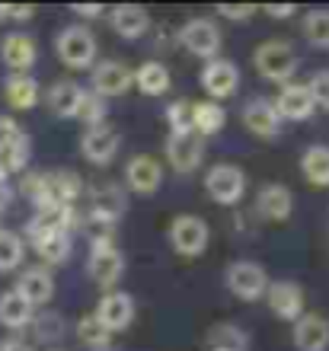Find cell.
<instances>
[{"instance_id": "6da1fadb", "label": "cell", "mask_w": 329, "mask_h": 351, "mask_svg": "<svg viewBox=\"0 0 329 351\" xmlns=\"http://www.w3.org/2000/svg\"><path fill=\"white\" fill-rule=\"evenodd\" d=\"M87 275L100 287L119 285L125 275V256L115 246L112 227H102L96 237H90V259H87Z\"/></svg>"}, {"instance_id": "7a4b0ae2", "label": "cell", "mask_w": 329, "mask_h": 351, "mask_svg": "<svg viewBox=\"0 0 329 351\" xmlns=\"http://www.w3.org/2000/svg\"><path fill=\"white\" fill-rule=\"evenodd\" d=\"M253 64H256L262 80L291 84L294 71H297V51H294V45L284 42V38H265L262 45L253 51Z\"/></svg>"}, {"instance_id": "3957f363", "label": "cell", "mask_w": 329, "mask_h": 351, "mask_svg": "<svg viewBox=\"0 0 329 351\" xmlns=\"http://www.w3.org/2000/svg\"><path fill=\"white\" fill-rule=\"evenodd\" d=\"M55 51L61 58V64L71 71H87L96 61V38L87 26H65L55 38Z\"/></svg>"}, {"instance_id": "277c9868", "label": "cell", "mask_w": 329, "mask_h": 351, "mask_svg": "<svg viewBox=\"0 0 329 351\" xmlns=\"http://www.w3.org/2000/svg\"><path fill=\"white\" fill-rule=\"evenodd\" d=\"M125 211H128V195H125V189H122L119 182H100L90 192L87 217H90L96 227H115Z\"/></svg>"}, {"instance_id": "5b68a950", "label": "cell", "mask_w": 329, "mask_h": 351, "mask_svg": "<svg viewBox=\"0 0 329 351\" xmlns=\"http://www.w3.org/2000/svg\"><path fill=\"white\" fill-rule=\"evenodd\" d=\"M208 240H211V230L198 214H179L170 223V246L179 256H185V259L201 256V252L208 250Z\"/></svg>"}, {"instance_id": "8992f818", "label": "cell", "mask_w": 329, "mask_h": 351, "mask_svg": "<svg viewBox=\"0 0 329 351\" xmlns=\"http://www.w3.org/2000/svg\"><path fill=\"white\" fill-rule=\"evenodd\" d=\"M205 192H208L211 202L218 204H237L247 192V176L243 169L234 167V163H214V167L205 173Z\"/></svg>"}, {"instance_id": "52a82bcc", "label": "cell", "mask_w": 329, "mask_h": 351, "mask_svg": "<svg viewBox=\"0 0 329 351\" xmlns=\"http://www.w3.org/2000/svg\"><path fill=\"white\" fill-rule=\"evenodd\" d=\"M224 285H227V291L237 297V300H247V304H253V300H262V297H265L269 275H265L262 265L243 259V262H234V265L227 268Z\"/></svg>"}, {"instance_id": "ba28073f", "label": "cell", "mask_w": 329, "mask_h": 351, "mask_svg": "<svg viewBox=\"0 0 329 351\" xmlns=\"http://www.w3.org/2000/svg\"><path fill=\"white\" fill-rule=\"evenodd\" d=\"M179 45L195 58H218L220 51V29L214 19L208 16H198V19H189L183 29H179Z\"/></svg>"}, {"instance_id": "9c48e42d", "label": "cell", "mask_w": 329, "mask_h": 351, "mask_svg": "<svg viewBox=\"0 0 329 351\" xmlns=\"http://www.w3.org/2000/svg\"><path fill=\"white\" fill-rule=\"evenodd\" d=\"M265 300L272 306V313L284 323H297L304 316V287L291 278H282V281H269L265 287Z\"/></svg>"}, {"instance_id": "30bf717a", "label": "cell", "mask_w": 329, "mask_h": 351, "mask_svg": "<svg viewBox=\"0 0 329 351\" xmlns=\"http://www.w3.org/2000/svg\"><path fill=\"white\" fill-rule=\"evenodd\" d=\"M201 86H205V93H208L214 102L220 99H230L234 93H237L240 86V71L234 61H227V58H211V61H205V67H201Z\"/></svg>"}, {"instance_id": "8fae6325", "label": "cell", "mask_w": 329, "mask_h": 351, "mask_svg": "<svg viewBox=\"0 0 329 351\" xmlns=\"http://www.w3.org/2000/svg\"><path fill=\"white\" fill-rule=\"evenodd\" d=\"M93 316H96V323L109 335L125 332V329L135 323V300H131V294H125V291H109V294L96 304V313Z\"/></svg>"}, {"instance_id": "7c38bea8", "label": "cell", "mask_w": 329, "mask_h": 351, "mask_svg": "<svg viewBox=\"0 0 329 351\" xmlns=\"http://www.w3.org/2000/svg\"><path fill=\"white\" fill-rule=\"evenodd\" d=\"M166 160H170V167L179 176L195 173L201 167V160H205V138H198L195 131L170 134V141H166Z\"/></svg>"}, {"instance_id": "4fadbf2b", "label": "cell", "mask_w": 329, "mask_h": 351, "mask_svg": "<svg viewBox=\"0 0 329 351\" xmlns=\"http://www.w3.org/2000/svg\"><path fill=\"white\" fill-rule=\"evenodd\" d=\"M119 131L112 128L109 121H102V125H93L80 134V154L83 160H90L96 167H106L115 154H119Z\"/></svg>"}, {"instance_id": "5bb4252c", "label": "cell", "mask_w": 329, "mask_h": 351, "mask_svg": "<svg viewBox=\"0 0 329 351\" xmlns=\"http://www.w3.org/2000/svg\"><path fill=\"white\" fill-rule=\"evenodd\" d=\"M90 93L109 99V96H125L135 86V71L122 61H102L93 67V80H90Z\"/></svg>"}, {"instance_id": "9a60e30c", "label": "cell", "mask_w": 329, "mask_h": 351, "mask_svg": "<svg viewBox=\"0 0 329 351\" xmlns=\"http://www.w3.org/2000/svg\"><path fill=\"white\" fill-rule=\"evenodd\" d=\"M38 58V45L36 38L26 36V32H10L0 42V61L10 67V74H29L36 67Z\"/></svg>"}, {"instance_id": "2e32d148", "label": "cell", "mask_w": 329, "mask_h": 351, "mask_svg": "<svg viewBox=\"0 0 329 351\" xmlns=\"http://www.w3.org/2000/svg\"><path fill=\"white\" fill-rule=\"evenodd\" d=\"M125 185L137 195H154L163 185V163L150 154H137L125 167Z\"/></svg>"}, {"instance_id": "e0dca14e", "label": "cell", "mask_w": 329, "mask_h": 351, "mask_svg": "<svg viewBox=\"0 0 329 351\" xmlns=\"http://www.w3.org/2000/svg\"><path fill=\"white\" fill-rule=\"evenodd\" d=\"M272 106L282 121H307V119H313V112H317L307 84H282V90H278Z\"/></svg>"}, {"instance_id": "ac0fdd59", "label": "cell", "mask_w": 329, "mask_h": 351, "mask_svg": "<svg viewBox=\"0 0 329 351\" xmlns=\"http://www.w3.org/2000/svg\"><path fill=\"white\" fill-rule=\"evenodd\" d=\"M243 125L262 141H275L282 134V119H278L272 99H262V96H256V99H249L243 106Z\"/></svg>"}, {"instance_id": "d6986e66", "label": "cell", "mask_w": 329, "mask_h": 351, "mask_svg": "<svg viewBox=\"0 0 329 351\" xmlns=\"http://www.w3.org/2000/svg\"><path fill=\"white\" fill-rule=\"evenodd\" d=\"M256 211H259V217H262V221H272V223L288 221V217H291V211H294L291 189H288V185H282V182L262 185V189H259V195H256Z\"/></svg>"}, {"instance_id": "ffe728a7", "label": "cell", "mask_w": 329, "mask_h": 351, "mask_svg": "<svg viewBox=\"0 0 329 351\" xmlns=\"http://www.w3.org/2000/svg\"><path fill=\"white\" fill-rule=\"evenodd\" d=\"M13 291H16V294L23 297L32 310H36V306H45L48 300L55 297V278H52L48 268L32 265V268H26V271L19 275V281H16Z\"/></svg>"}, {"instance_id": "44dd1931", "label": "cell", "mask_w": 329, "mask_h": 351, "mask_svg": "<svg viewBox=\"0 0 329 351\" xmlns=\"http://www.w3.org/2000/svg\"><path fill=\"white\" fill-rule=\"evenodd\" d=\"M294 348L297 351H326L329 348V319L317 313H304L294 323Z\"/></svg>"}, {"instance_id": "7402d4cb", "label": "cell", "mask_w": 329, "mask_h": 351, "mask_svg": "<svg viewBox=\"0 0 329 351\" xmlns=\"http://www.w3.org/2000/svg\"><path fill=\"white\" fill-rule=\"evenodd\" d=\"M109 23H112V29H115L122 38H128V42L147 36V29H150L147 10L137 7V3H122V7H115L109 13Z\"/></svg>"}, {"instance_id": "603a6c76", "label": "cell", "mask_w": 329, "mask_h": 351, "mask_svg": "<svg viewBox=\"0 0 329 351\" xmlns=\"http://www.w3.org/2000/svg\"><path fill=\"white\" fill-rule=\"evenodd\" d=\"M29 246L38 252V259L48 262V265H65L67 259H71V233L65 230H55V233H42V237H32L29 240Z\"/></svg>"}, {"instance_id": "cb8c5ba5", "label": "cell", "mask_w": 329, "mask_h": 351, "mask_svg": "<svg viewBox=\"0 0 329 351\" xmlns=\"http://www.w3.org/2000/svg\"><path fill=\"white\" fill-rule=\"evenodd\" d=\"M3 99L10 109H32L38 102V80L32 74H10L3 80Z\"/></svg>"}, {"instance_id": "d4e9b609", "label": "cell", "mask_w": 329, "mask_h": 351, "mask_svg": "<svg viewBox=\"0 0 329 351\" xmlns=\"http://www.w3.org/2000/svg\"><path fill=\"white\" fill-rule=\"evenodd\" d=\"M80 99H83V86L73 84V80H58L48 90V109L55 112L58 119H73L77 109H80Z\"/></svg>"}, {"instance_id": "484cf974", "label": "cell", "mask_w": 329, "mask_h": 351, "mask_svg": "<svg viewBox=\"0 0 329 351\" xmlns=\"http://www.w3.org/2000/svg\"><path fill=\"white\" fill-rule=\"evenodd\" d=\"M224 125H227V112L220 109V102H214V99L192 102V131L198 134V138L218 134Z\"/></svg>"}, {"instance_id": "4316f807", "label": "cell", "mask_w": 329, "mask_h": 351, "mask_svg": "<svg viewBox=\"0 0 329 351\" xmlns=\"http://www.w3.org/2000/svg\"><path fill=\"white\" fill-rule=\"evenodd\" d=\"M32 316H36V310H32L16 291H3V294H0V326L19 332V329H29Z\"/></svg>"}, {"instance_id": "83f0119b", "label": "cell", "mask_w": 329, "mask_h": 351, "mask_svg": "<svg viewBox=\"0 0 329 351\" xmlns=\"http://www.w3.org/2000/svg\"><path fill=\"white\" fill-rule=\"evenodd\" d=\"M301 173L304 179L317 189H326L329 185V147L326 144H310L301 157Z\"/></svg>"}, {"instance_id": "f1b7e54d", "label": "cell", "mask_w": 329, "mask_h": 351, "mask_svg": "<svg viewBox=\"0 0 329 351\" xmlns=\"http://www.w3.org/2000/svg\"><path fill=\"white\" fill-rule=\"evenodd\" d=\"M170 71H166L163 61H144V64L135 71V86L144 96H163L170 90Z\"/></svg>"}, {"instance_id": "f546056e", "label": "cell", "mask_w": 329, "mask_h": 351, "mask_svg": "<svg viewBox=\"0 0 329 351\" xmlns=\"http://www.w3.org/2000/svg\"><path fill=\"white\" fill-rule=\"evenodd\" d=\"M211 351H247L249 348V335L240 329L237 323H218L211 326L205 335Z\"/></svg>"}, {"instance_id": "4dcf8cb0", "label": "cell", "mask_w": 329, "mask_h": 351, "mask_svg": "<svg viewBox=\"0 0 329 351\" xmlns=\"http://www.w3.org/2000/svg\"><path fill=\"white\" fill-rule=\"evenodd\" d=\"M48 182H52V192H55L58 204H77V198L83 195V179L73 169H52Z\"/></svg>"}, {"instance_id": "1f68e13d", "label": "cell", "mask_w": 329, "mask_h": 351, "mask_svg": "<svg viewBox=\"0 0 329 351\" xmlns=\"http://www.w3.org/2000/svg\"><path fill=\"white\" fill-rule=\"evenodd\" d=\"M29 329H32V335H36L42 345H55V342H61V339H65L67 323L61 319V313H52V310H45V313H36V316H32Z\"/></svg>"}, {"instance_id": "d6a6232c", "label": "cell", "mask_w": 329, "mask_h": 351, "mask_svg": "<svg viewBox=\"0 0 329 351\" xmlns=\"http://www.w3.org/2000/svg\"><path fill=\"white\" fill-rule=\"evenodd\" d=\"M77 339H80L83 348H90V351H109L112 348V335L96 323V316L93 313H87V316L77 319Z\"/></svg>"}, {"instance_id": "836d02e7", "label": "cell", "mask_w": 329, "mask_h": 351, "mask_svg": "<svg viewBox=\"0 0 329 351\" xmlns=\"http://www.w3.org/2000/svg\"><path fill=\"white\" fill-rule=\"evenodd\" d=\"M26 256V243L13 230H0V271H16Z\"/></svg>"}, {"instance_id": "e575fe53", "label": "cell", "mask_w": 329, "mask_h": 351, "mask_svg": "<svg viewBox=\"0 0 329 351\" xmlns=\"http://www.w3.org/2000/svg\"><path fill=\"white\" fill-rule=\"evenodd\" d=\"M73 119H80L87 128H93V125H102V121H109V102L102 99V96H96V93L83 90L80 109H77V115H73Z\"/></svg>"}, {"instance_id": "d590c367", "label": "cell", "mask_w": 329, "mask_h": 351, "mask_svg": "<svg viewBox=\"0 0 329 351\" xmlns=\"http://www.w3.org/2000/svg\"><path fill=\"white\" fill-rule=\"evenodd\" d=\"M304 36H307L310 45L329 51V10H310L304 16Z\"/></svg>"}, {"instance_id": "8d00e7d4", "label": "cell", "mask_w": 329, "mask_h": 351, "mask_svg": "<svg viewBox=\"0 0 329 351\" xmlns=\"http://www.w3.org/2000/svg\"><path fill=\"white\" fill-rule=\"evenodd\" d=\"M166 125L173 134H185L192 131V102L189 99H173L166 106Z\"/></svg>"}, {"instance_id": "74e56055", "label": "cell", "mask_w": 329, "mask_h": 351, "mask_svg": "<svg viewBox=\"0 0 329 351\" xmlns=\"http://www.w3.org/2000/svg\"><path fill=\"white\" fill-rule=\"evenodd\" d=\"M307 90H310L313 106L329 112V71H317V74L307 80Z\"/></svg>"}, {"instance_id": "f35d334b", "label": "cell", "mask_w": 329, "mask_h": 351, "mask_svg": "<svg viewBox=\"0 0 329 351\" xmlns=\"http://www.w3.org/2000/svg\"><path fill=\"white\" fill-rule=\"evenodd\" d=\"M19 138H26V131L19 128V125L10 119V115H0V150L13 147Z\"/></svg>"}, {"instance_id": "ab89813d", "label": "cell", "mask_w": 329, "mask_h": 351, "mask_svg": "<svg viewBox=\"0 0 329 351\" xmlns=\"http://www.w3.org/2000/svg\"><path fill=\"white\" fill-rule=\"evenodd\" d=\"M218 13L224 19H230V23H243V19H249L256 13V7H253V3H220Z\"/></svg>"}, {"instance_id": "60d3db41", "label": "cell", "mask_w": 329, "mask_h": 351, "mask_svg": "<svg viewBox=\"0 0 329 351\" xmlns=\"http://www.w3.org/2000/svg\"><path fill=\"white\" fill-rule=\"evenodd\" d=\"M0 16L16 19V23H26V19L36 16V7H29V3H0Z\"/></svg>"}, {"instance_id": "b9f144b4", "label": "cell", "mask_w": 329, "mask_h": 351, "mask_svg": "<svg viewBox=\"0 0 329 351\" xmlns=\"http://www.w3.org/2000/svg\"><path fill=\"white\" fill-rule=\"evenodd\" d=\"M262 10L272 19H291L294 13H297V7H294V3H269V7H262Z\"/></svg>"}, {"instance_id": "7bdbcfd3", "label": "cell", "mask_w": 329, "mask_h": 351, "mask_svg": "<svg viewBox=\"0 0 329 351\" xmlns=\"http://www.w3.org/2000/svg\"><path fill=\"white\" fill-rule=\"evenodd\" d=\"M73 13L77 16H83V19H96V16H102V7L100 3H73Z\"/></svg>"}, {"instance_id": "ee69618b", "label": "cell", "mask_w": 329, "mask_h": 351, "mask_svg": "<svg viewBox=\"0 0 329 351\" xmlns=\"http://www.w3.org/2000/svg\"><path fill=\"white\" fill-rule=\"evenodd\" d=\"M0 351H32V345H26L23 339H7L0 342Z\"/></svg>"}, {"instance_id": "f6af8a7d", "label": "cell", "mask_w": 329, "mask_h": 351, "mask_svg": "<svg viewBox=\"0 0 329 351\" xmlns=\"http://www.w3.org/2000/svg\"><path fill=\"white\" fill-rule=\"evenodd\" d=\"M52 351H61V348H52Z\"/></svg>"}, {"instance_id": "bcb514c9", "label": "cell", "mask_w": 329, "mask_h": 351, "mask_svg": "<svg viewBox=\"0 0 329 351\" xmlns=\"http://www.w3.org/2000/svg\"><path fill=\"white\" fill-rule=\"evenodd\" d=\"M0 23H3V16H0Z\"/></svg>"}, {"instance_id": "7dc6e473", "label": "cell", "mask_w": 329, "mask_h": 351, "mask_svg": "<svg viewBox=\"0 0 329 351\" xmlns=\"http://www.w3.org/2000/svg\"><path fill=\"white\" fill-rule=\"evenodd\" d=\"M0 230H3V227H0Z\"/></svg>"}]
</instances>
